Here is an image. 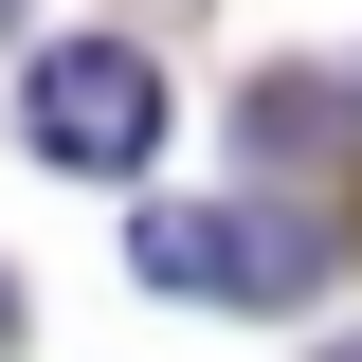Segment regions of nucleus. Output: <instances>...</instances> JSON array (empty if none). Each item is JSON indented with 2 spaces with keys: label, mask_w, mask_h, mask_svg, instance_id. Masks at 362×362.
<instances>
[{
  "label": "nucleus",
  "mask_w": 362,
  "mask_h": 362,
  "mask_svg": "<svg viewBox=\"0 0 362 362\" xmlns=\"http://www.w3.org/2000/svg\"><path fill=\"white\" fill-rule=\"evenodd\" d=\"M127 254L163 272L181 308H308V290H326V235L290 218V199H163Z\"/></svg>",
  "instance_id": "nucleus-1"
},
{
  "label": "nucleus",
  "mask_w": 362,
  "mask_h": 362,
  "mask_svg": "<svg viewBox=\"0 0 362 362\" xmlns=\"http://www.w3.org/2000/svg\"><path fill=\"white\" fill-rule=\"evenodd\" d=\"M18 145H37L54 181H127L145 145H163V73H145V37H54L37 73H18Z\"/></svg>",
  "instance_id": "nucleus-2"
},
{
  "label": "nucleus",
  "mask_w": 362,
  "mask_h": 362,
  "mask_svg": "<svg viewBox=\"0 0 362 362\" xmlns=\"http://www.w3.org/2000/svg\"><path fill=\"white\" fill-rule=\"evenodd\" d=\"M0 362H18V272H0Z\"/></svg>",
  "instance_id": "nucleus-3"
},
{
  "label": "nucleus",
  "mask_w": 362,
  "mask_h": 362,
  "mask_svg": "<svg viewBox=\"0 0 362 362\" xmlns=\"http://www.w3.org/2000/svg\"><path fill=\"white\" fill-rule=\"evenodd\" d=\"M0 37H18V0H0Z\"/></svg>",
  "instance_id": "nucleus-4"
},
{
  "label": "nucleus",
  "mask_w": 362,
  "mask_h": 362,
  "mask_svg": "<svg viewBox=\"0 0 362 362\" xmlns=\"http://www.w3.org/2000/svg\"><path fill=\"white\" fill-rule=\"evenodd\" d=\"M326 362H362V344H326Z\"/></svg>",
  "instance_id": "nucleus-5"
}]
</instances>
